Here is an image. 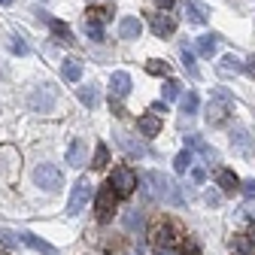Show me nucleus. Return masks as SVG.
<instances>
[{"label":"nucleus","instance_id":"obj_35","mask_svg":"<svg viewBox=\"0 0 255 255\" xmlns=\"http://www.w3.org/2000/svg\"><path fill=\"white\" fill-rule=\"evenodd\" d=\"M0 246H3V249H12V246H15L12 231H3V228H0Z\"/></svg>","mask_w":255,"mask_h":255},{"label":"nucleus","instance_id":"obj_34","mask_svg":"<svg viewBox=\"0 0 255 255\" xmlns=\"http://www.w3.org/2000/svg\"><path fill=\"white\" fill-rule=\"evenodd\" d=\"M9 49H12L15 55H27V43H24L21 37H9Z\"/></svg>","mask_w":255,"mask_h":255},{"label":"nucleus","instance_id":"obj_28","mask_svg":"<svg viewBox=\"0 0 255 255\" xmlns=\"http://www.w3.org/2000/svg\"><path fill=\"white\" fill-rule=\"evenodd\" d=\"M85 37H91L94 43H104V24H101V21L85 18Z\"/></svg>","mask_w":255,"mask_h":255},{"label":"nucleus","instance_id":"obj_33","mask_svg":"<svg viewBox=\"0 0 255 255\" xmlns=\"http://www.w3.org/2000/svg\"><path fill=\"white\" fill-rule=\"evenodd\" d=\"M179 98V82L176 79H167L164 82V101H176Z\"/></svg>","mask_w":255,"mask_h":255},{"label":"nucleus","instance_id":"obj_43","mask_svg":"<svg viewBox=\"0 0 255 255\" xmlns=\"http://www.w3.org/2000/svg\"><path fill=\"white\" fill-rule=\"evenodd\" d=\"M155 255H170V252H167V249H158V252H155Z\"/></svg>","mask_w":255,"mask_h":255},{"label":"nucleus","instance_id":"obj_18","mask_svg":"<svg viewBox=\"0 0 255 255\" xmlns=\"http://www.w3.org/2000/svg\"><path fill=\"white\" fill-rule=\"evenodd\" d=\"M216 70H219V76H237V73H243V61H237L234 55H225Z\"/></svg>","mask_w":255,"mask_h":255},{"label":"nucleus","instance_id":"obj_1","mask_svg":"<svg viewBox=\"0 0 255 255\" xmlns=\"http://www.w3.org/2000/svg\"><path fill=\"white\" fill-rule=\"evenodd\" d=\"M231 113H234V94L228 91V88H213V94H210V104H207V125L210 128H222L228 119H231Z\"/></svg>","mask_w":255,"mask_h":255},{"label":"nucleus","instance_id":"obj_40","mask_svg":"<svg viewBox=\"0 0 255 255\" xmlns=\"http://www.w3.org/2000/svg\"><path fill=\"white\" fill-rule=\"evenodd\" d=\"M152 113H155V116H161V113H167V104H164V101H161V104H152Z\"/></svg>","mask_w":255,"mask_h":255},{"label":"nucleus","instance_id":"obj_36","mask_svg":"<svg viewBox=\"0 0 255 255\" xmlns=\"http://www.w3.org/2000/svg\"><path fill=\"white\" fill-rule=\"evenodd\" d=\"M240 191H243V195L252 201V198H255V179H246V182H240Z\"/></svg>","mask_w":255,"mask_h":255},{"label":"nucleus","instance_id":"obj_42","mask_svg":"<svg viewBox=\"0 0 255 255\" xmlns=\"http://www.w3.org/2000/svg\"><path fill=\"white\" fill-rule=\"evenodd\" d=\"M246 237H249V243H252V249H255V228H252V231H249Z\"/></svg>","mask_w":255,"mask_h":255},{"label":"nucleus","instance_id":"obj_4","mask_svg":"<svg viewBox=\"0 0 255 255\" xmlns=\"http://www.w3.org/2000/svg\"><path fill=\"white\" fill-rule=\"evenodd\" d=\"M34 182H37L43 191H58V188L64 185V173H61L58 164H40V167L34 170Z\"/></svg>","mask_w":255,"mask_h":255},{"label":"nucleus","instance_id":"obj_2","mask_svg":"<svg viewBox=\"0 0 255 255\" xmlns=\"http://www.w3.org/2000/svg\"><path fill=\"white\" fill-rule=\"evenodd\" d=\"M143 179L149 182V185H146V191H149L155 201H167V204H179V201H182V195L176 191V185H173V179H170V176L158 173V170H149Z\"/></svg>","mask_w":255,"mask_h":255},{"label":"nucleus","instance_id":"obj_14","mask_svg":"<svg viewBox=\"0 0 255 255\" xmlns=\"http://www.w3.org/2000/svg\"><path fill=\"white\" fill-rule=\"evenodd\" d=\"M140 34H143V21L137 15L122 18V24H119V37L122 40H140Z\"/></svg>","mask_w":255,"mask_h":255},{"label":"nucleus","instance_id":"obj_21","mask_svg":"<svg viewBox=\"0 0 255 255\" xmlns=\"http://www.w3.org/2000/svg\"><path fill=\"white\" fill-rule=\"evenodd\" d=\"M61 76L67 79V82H79V76H82V64L76 61V58H67L61 64Z\"/></svg>","mask_w":255,"mask_h":255},{"label":"nucleus","instance_id":"obj_24","mask_svg":"<svg viewBox=\"0 0 255 255\" xmlns=\"http://www.w3.org/2000/svg\"><path fill=\"white\" fill-rule=\"evenodd\" d=\"M107 161H110V149H107V143H98V146H94L91 167H94V170H104V167H107Z\"/></svg>","mask_w":255,"mask_h":255},{"label":"nucleus","instance_id":"obj_12","mask_svg":"<svg viewBox=\"0 0 255 255\" xmlns=\"http://www.w3.org/2000/svg\"><path fill=\"white\" fill-rule=\"evenodd\" d=\"M128 94H131V76L125 70L113 73L110 76V98H128Z\"/></svg>","mask_w":255,"mask_h":255},{"label":"nucleus","instance_id":"obj_22","mask_svg":"<svg viewBox=\"0 0 255 255\" xmlns=\"http://www.w3.org/2000/svg\"><path fill=\"white\" fill-rule=\"evenodd\" d=\"M185 15H188L191 24H207V18H210V12H207L201 3H191V0L185 3Z\"/></svg>","mask_w":255,"mask_h":255},{"label":"nucleus","instance_id":"obj_23","mask_svg":"<svg viewBox=\"0 0 255 255\" xmlns=\"http://www.w3.org/2000/svg\"><path fill=\"white\" fill-rule=\"evenodd\" d=\"M119 146H122L128 155H134V158H143V155H146V146H143V143H134L128 134H119Z\"/></svg>","mask_w":255,"mask_h":255},{"label":"nucleus","instance_id":"obj_37","mask_svg":"<svg viewBox=\"0 0 255 255\" xmlns=\"http://www.w3.org/2000/svg\"><path fill=\"white\" fill-rule=\"evenodd\" d=\"M125 225H128V228H134V225H140V213H137V210H131V213L125 216Z\"/></svg>","mask_w":255,"mask_h":255},{"label":"nucleus","instance_id":"obj_3","mask_svg":"<svg viewBox=\"0 0 255 255\" xmlns=\"http://www.w3.org/2000/svg\"><path fill=\"white\" fill-rule=\"evenodd\" d=\"M182 225L179 222H173V219H161L158 225H152V243L158 246V249H170V246H176V243H182Z\"/></svg>","mask_w":255,"mask_h":255},{"label":"nucleus","instance_id":"obj_30","mask_svg":"<svg viewBox=\"0 0 255 255\" xmlns=\"http://www.w3.org/2000/svg\"><path fill=\"white\" fill-rule=\"evenodd\" d=\"M231 249H234L237 255H252V243H249V237H246V234H237V237H234V243H231Z\"/></svg>","mask_w":255,"mask_h":255},{"label":"nucleus","instance_id":"obj_31","mask_svg":"<svg viewBox=\"0 0 255 255\" xmlns=\"http://www.w3.org/2000/svg\"><path fill=\"white\" fill-rule=\"evenodd\" d=\"M146 73H152V76H167L170 73V64L167 61H149L146 64Z\"/></svg>","mask_w":255,"mask_h":255},{"label":"nucleus","instance_id":"obj_41","mask_svg":"<svg viewBox=\"0 0 255 255\" xmlns=\"http://www.w3.org/2000/svg\"><path fill=\"white\" fill-rule=\"evenodd\" d=\"M155 3H158V6H161V9H170V6L176 3V0H155Z\"/></svg>","mask_w":255,"mask_h":255},{"label":"nucleus","instance_id":"obj_26","mask_svg":"<svg viewBox=\"0 0 255 255\" xmlns=\"http://www.w3.org/2000/svg\"><path fill=\"white\" fill-rule=\"evenodd\" d=\"M76 94H79V101H82L88 110H91V107H98V101H101V98H98V88H94V85H85V88H79Z\"/></svg>","mask_w":255,"mask_h":255},{"label":"nucleus","instance_id":"obj_44","mask_svg":"<svg viewBox=\"0 0 255 255\" xmlns=\"http://www.w3.org/2000/svg\"><path fill=\"white\" fill-rule=\"evenodd\" d=\"M0 3H3V6H9V3H12V0H0Z\"/></svg>","mask_w":255,"mask_h":255},{"label":"nucleus","instance_id":"obj_9","mask_svg":"<svg viewBox=\"0 0 255 255\" xmlns=\"http://www.w3.org/2000/svg\"><path fill=\"white\" fill-rule=\"evenodd\" d=\"M149 27H152L155 37H170L173 30H176V21L170 15H164V12H152L149 15Z\"/></svg>","mask_w":255,"mask_h":255},{"label":"nucleus","instance_id":"obj_17","mask_svg":"<svg viewBox=\"0 0 255 255\" xmlns=\"http://www.w3.org/2000/svg\"><path fill=\"white\" fill-rule=\"evenodd\" d=\"M216 185L225 191V195H234V191L240 188V179L234 176V170H225V167H222V170H216Z\"/></svg>","mask_w":255,"mask_h":255},{"label":"nucleus","instance_id":"obj_20","mask_svg":"<svg viewBox=\"0 0 255 255\" xmlns=\"http://www.w3.org/2000/svg\"><path fill=\"white\" fill-rule=\"evenodd\" d=\"M216 43H219L216 34H204V37H198V40H195L198 55H201V58H213V55H216Z\"/></svg>","mask_w":255,"mask_h":255},{"label":"nucleus","instance_id":"obj_11","mask_svg":"<svg viewBox=\"0 0 255 255\" xmlns=\"http://www.w3.org/2000/svg\"><path fill=\"white\" fill-rule=\"evenodd\" d=\"M88 161V149H85V140L82 137H73L70 146H67V164L70 167H82Z\"/></svg>","mask_w":255,"mask_h":255},{"label":"nucleus","instance_id":"obj_32","mask_svg":"<svg viewBox=\"0 0 255 255\" xmlns=\"http://www.w3.org/2000/svg\"><path fill=\"white\" fill-rule=\"evenodd\" d=\"M85 15H88L91 21H101V24H104V21L113 18V9H107V6H94V9H88Z\"/></svg>","mask_w":255,"mask_h":255},{"label":"nucleus","instance_id":"obj_19","mask_svg":"<svg viewBox=\"0 0 255 255\" xmlns=\"http://www.w3.org/2000/svg\"><path fill=\"white\" fill-rule=\"evenodd\" d=\"M49 21V27H52V37L58 40V43H73V30L64 24V21H58V18H46Z\"/></svg>","mask_w":255,"mask_h":255},{"label":"nucleus","instance_id":"obj_16","mask_svg":"<svg viewBox=\"0 0 255 255\" xmlns=\"http://www.w3.org/2000/svg\"><path fill=\"white\" fill-rule=\"evenodd\" d=\"M137 128H140V134H143V137H155L158 131H161V116L146 113V116L137 119Z\"/></svg>","mask_w":255,"mask_h":255},{"label":"nucleus","instance_id":"obj_27","mask_svg":"<svg viewBox=\"0 0 255 255\" xmlns=\"http://www.w3.org/2000/svg\"><path fill=\"white\" fill-rule=\"evenodd\" d=\"M198 107H201V98H198L195 91H188L185 98H182V107H179V110H182V116H195Z\"/></svg>","mask_w":255,"mask_h":255},{"label":"nucleus","instance_id":"obj_38","mask_svg":"<svg viewBox=\"0 0 255 255\" xmlns=\"http://www.w3.org/2000/svg\"><path fill=\"white\" fill-rule=\"evenodd\" d=\"M243 73H249V76L255 79V55H252V58H249V61L243 64Z\"/></svg>","mask_w":255,"mask_h":255},{"label":"nucleus","instance_id":"obj_10","mask_svg":"<svg viewBox=\"0 0 255 255\" xmlns=\"http://www.w3.org/2000/svg\"><path fill=\"white\" fill-rule=\"evenodd\" d=\"M231 146L243 158L252 155V134H249V128H234V131H231Z\"/></svg>","mask_w":255,"mask_h":255},{"label":"nucleus","instance_id":"obj_6","mask_svg":"<svg viewBox=\"0 0 255 255\" xmlns=\"http://www.w3.org/2000/svg\"><path fill=\"white\" fill-rule=\"evenodd\" d=\"M110 185L119 198H131L134 195V188H137V176L134 170H128V167H116L113 176H110Z\"/></svg>","mask_w":255,"mask_h":255},{"label":"nucleus","instance_id":"obj_25","mask_svg":"<svg viewBox=\"0 0 255 255\" xmlns=\"http://www.w3.org/2000/svg\"><path fill=\"white\" fill-rule=\"evenodd\" d=\"M191 164H195V155H191L188 149H182V152L173 158V167H176V173H185V170H191Z\"/></svg>","mask_w":255,"mask_h":255},{"label":"nucleus","instance_id":"obj_5","mask_svg":"<svg viewBox=\"0 0 255 255\" xmlns=\"http://www.w3.org/2000/svg\"><path fill=\"white\" fill-rule=\"evenodd\" d=\"M116 204H119V195L113 191V185L107 182V185L98 191V201H94V210H98V222H101V225H107V222L113 219Z\"/></svg>","mask_w":255,"mask_h":255},{"label":"nucleus","instance_id":"obj_39","mask_svg":"<svg viewBox=\"0 0 255 255\" xmlns=\"http://www.w3.org/2000/svg\"><path fill=\"white\" fill-rule=\"evenodd\" d=\"M182 255H201V249H198L195 243H185V246H182Z\"/></svg>","mask_w":255,"mask_h":255},{"label":"nucleus","instance_id":"obj_29","mask_svg":"<svg viewBox=\"0 0 255 255\" xmlns=\"http://www.w3.org/2000/svg\"><path fill=\"white\" fill-rule=\"evenodd\" d=\"M182 64H185V70H188L191 79H198V76H201L198 64H195V55H191V49H185V46H182Z\"/></svg>","mask_w":255,"mask_h":255},{"label":"nucleus","instance_id":"obj_15","mask_svg":"<svg viewBox=\"0 0 255 255\" xmlns=\"http://www.w3.org/2000/svg\"><path fill=\"white\" fill-rule=\"evenodd\" d=\"M185 149L188 152H198V155H204L207 158V161H210V158H216V149L204 140V137H198V134H188L185 137Z\"/></svg>","mask_w":255,"mask_h":255},{"label":"nucleus","instance_id":"obj_8","mask_svg":"<svg viewBox=\"0 0 255 255\" xmlns=\"http://www.w3.org/2000/svg\"><path fill=\"white\" fill-rule=\"evenodd\" d=\"M88 198H91V182H88V179L82 176V179H76V185H73V191H70V201H67V213H70V216H79V213L85 210Z\"/></svg>","mask_w":255,"mask_h":255},{"label":"nucleus","instance_id":"obj_13","mask_svg":"<svg viewBox=\"0 0 255 255\" xmlns=\"http://www.w3.org/2000/svg\"><path fill=\"white\" fill-rule=\"evenodd\" d=\"M18 237H21V243H24V246H30V249H34V252H40V255H58V249H55L52 243H46L43 237L30 234V231H21Z\"/></svg>","mask_w":255,"mask_h":255},{"label":"nucleus","instance_id":"obj_7","mask_svg":"<svg viewBox=\"0 0 255 255\" xmlns=\"http://www.w3.org/2000/svg\"><path fill=\"white\" fill-rule=\"evenodd\" d=\"M27 104H30V110H34V113H52L55 104H58V91H55L52 85H40V88L27 98Z\"/></svg>","mask_w":255,"mask_h":255}]
</instances>
